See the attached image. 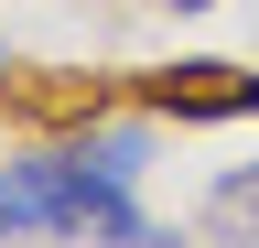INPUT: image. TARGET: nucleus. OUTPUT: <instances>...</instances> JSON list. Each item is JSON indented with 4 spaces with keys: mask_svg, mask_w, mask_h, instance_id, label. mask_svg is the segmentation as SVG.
Here are the masks:
<instances>
[{
    "mask_svg": "<svg viewBox=\"0 0 259 248\" xmlns=\"http://www.w3.org/2000/svg\"><path fill=\"white\" fill-rule=\"evenodd\" d=\"M162 11H205V0H162Z\"/></svg>",
    "mask_w": 259,
    "mask_h": 248,
    "instance_id": "obj_4",
    "label": "nucleus"
},
{
    "mask_svg": "<svg viewBox=\"0 0 259 248\" xmlns=\"http://www.w3.org/2000/svg\"><path fill=\"white\" fill-rule=\"evenodd\" d=\"M151 108L162 119H248L259 108V76H227V65H173L151 86Z\"/></svg>",
    "mask_w": 259,
    "mask_h": 248,
    "instance_id": "obj_2",
    "label": "nucleus"
},
{
    "mask_svg": "<svg viewBox=\"0 0 259 248\" xmlns=\"http://www.w3.org/2000/svg\"><path fill=\"white\" fill-rule=\"evenodd\" d=\"M22 237H87V248H173L141 216V183L97 173L76 140L65 151H32V162H0V248Z\"/></svg>",
    "mask_w": 259,
    "mask_h": 248,
    "instance_id": "obj_1",
    "label": "nucleus"
},
{
    "mask_svg": "<svg viewBox=\"0 0 259 248\" xmlns=\"http://www.w3.org/2000/svg\"><path fill=\"white\" fill-rule=\"evenodd\" d=\"M194 227H205L216 248H259V162H227L205 183V205H194Z\"/></svg>",
    "mask_w": 259,
    "mask_h": 248,
    "instance_id": "obj_3",
    "label": "nucleus"
},
{
    "mask_svg": "<svg viewBox=\"0 0 259 248\" xmlns=\"http://www.w3.org/2000/svg\"><path fill=\"white\" fill-rule=\"evenodd\" d=\"M0 76H11V54H0Z\"/></svg>",
    "mask_w": 259,
    "mask_h": 248,
    "instance_id": "obj_5",
    "label": "nucleus"
}]
</instances>
